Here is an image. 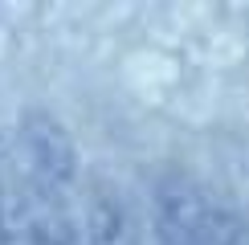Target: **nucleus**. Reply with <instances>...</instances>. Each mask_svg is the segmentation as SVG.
<instances>
[{"instance_id":"nucleus-1","label":"nucleus","mask_w":249,"mask_h":245,"mask_svg":"<svg viewBox=\"0 0 249 245\" xmlns=\"http://www.w3.org/2000/svg\"><path fill=\"white\" fill-rule=\"evenodd\" d=\"M13 163L20 180L41 196H70L78 184V147L49 110H25L13 135Z\"/></svg>"},{"instance_id":"nucleus-2","label":"nucleus","mask_w":249,"mask_h":245,"mask_svg":"<svg viewBox=\"0 0 249 245\" xmlns=\"http://www.w3.org/2000/svg\"><path fill=\"white\" fill-rule=\"evenodd\" d=\"M78 221H82V245H143L123 192L110 184H94V192L86 196V212Z\"/></svg>"}]
</instances>
